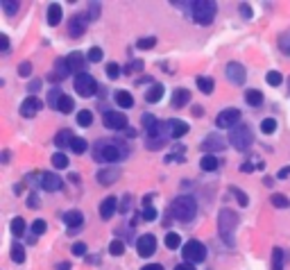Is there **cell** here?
I'll return each instance as SVG.
<instances>
[{"label": "cell", "instance_id": "obj_1", "mask_svg": "<svg viewBox=\"0 0 290 270\" xmlns=\"http://www.w3.org/2000/svg\"><path fill=\"white\" fill-rule=\"evenodd\" d=\"M236 227H238V216L231 209H222L218 216V231L227 245H236Z\"/></svg>", "mask_w": 290, "mask_h": 270}, {"label": "cell", "instance_id": "obj_2", "mask_svg": "<svg viewBox=\"0 0 290 270\" xmlns=\"http://www.w3.org/2000/svg\"><path fill=\"white\" fill-rule=\"evenodd\" d=\"M170 213L175 220L188 223V220H193L195 213H198V202H195L193 195H179V198H175V202H172Z\"/></svg>", "mask_w": 290, "mask_h": 270}, {"label": "cell", "instance_id": "obj_3", "mask_svg": "<svg viewBox=\"0 0 290 270\" xmlns=\"http://www.w3.org/2000/svg\"><path fill=\"white\" fill-rule=\"evenodd\" d=\"M93 157L100 164H116V161H120L125 157V152L120 150L116 143H111V141H98L93 145Z\"/></svg>", "mask_w": 290, "mask_h": 270}, {"label": "cell", "instance_id": "obj_4", "mask_svg": "<svg viewBox=\"0 0 290 270\" xmlns=\"http://www.w3.org/2000/svg\"><path fill=\"white\" fill-rule=\"evenodd\" d=\"M191 14H193V20H195L198 25H209V23H213V19H216L218 7L211 0H198V2H191Z\"/></svg>", "mask_w": 290, "mask_h": 270}, {"label": "cell", "instance_id": "obj_5", "mask_svg": "<svg viewBox=\"0 0 290 270\" xmlns=\"http://www.w3.org/2000/svg\"><path fill=\"white\" fill-rule=\"evenodd\" d=\"M229 141L236 150H247L252 145V141H254V138H252V130L245 125V123H238V125L229 132Z\"/></svg>", "mask_w": 290, "mask_h": 270}, {"label": "cell", "instance_id": "obj_6", "mask_svg": "<svg viewBox=\"0 0 290 270\" xmlns=\"http://www.w3.org/2000/svg\"><path fill=\"white\" fill-rule=\"evenodd\" d=\"M75 91L82 96V98H91L98 93V82L93 75L89 73H79L77 77H75Z\"/></svg>", "mask_w": 290, "mask_h": 270}, {"label": "cell", "instance_id": "obj_7", "mask_svg": "<svg viewBox=\"0 0 290 270\" xmlns=\"http://www.w3.org/2000/svg\"><path fill=\"white\" fill-rule=\"evenodd\" d=\"M181 254H184V259L188 264H202L206 259V248H204V243H199V241L193 238V241H188V243L184 245Z\"/></svg>", "mask_w": 290, "mask_h": 270}, {"label": "cell", "instance_id": "obj_8", "mask_svg": "<svg viewBox=\"0 0 290 270\" xmlns=\"http://www.w3.org/2000/svg\"><path fill=\"white\" fill-rule=\"evenodd\" d=\"M238 120H240V112L231 107V109H224V112L218 114L216 125L222 127V130H234V127L238 125Z\"/></svg>", "mask_w": 290, "mask_h": 270}, {"label": "cell", "instance_id": "obj_9", "mask_svg": "<svg viewBox=\"0 0 290 270\" xmlns=\"http://www.w3.org/2000/svg\"><path fill=\"white\" fill-rule=\"evenodd\" d=\"M102 120H105L107 130H116V132H118V130H125L127 123H129L125 114H120V112H107L105 116H102Z\"/></svg>", "mask_w": 290, "mask_h": 270}, {"label": "cell", "instance_id": "obj_10", "mask_svg": "<svg viewBox=\"0 0 290 270\" xmlns=\"http://www.w3.org/2000/svg\"><path fill=\"white\" fill-rule=\"evenodd\" d=\"M136 252H139V257H152V254L157 252V238L152 236V234L139 236V241H136Z\"/></svg>", "mask_w": 290, "mask_h": 270}, {"label": "cell", "instance_id": "obj_11", "mask_svg": "<svg viewBox=\"0 0 290 270\" xmlns=\"http://www.w3.org/2000/svg\"><path fill=\"white\" fill-rule=\"evenodd\" d=\"M41 107H43V102H41L36 96H27V98L23 100V105H20V114H23L25 118H32V116H36V114L41 112Z\"/></svg>", "mask_w": 290, "mask_h": 270}, {"label": "cell", "instance_id": "obj_12", "mask_svg": "<svg viewBox=\"0 0 290 270\" xmlns=\"http://www.w3.org/2000/svg\"><path fill=\"white\" fill-rule=\"evenodd\" d=\"M224 138L222 136H218V134H209V136L204 138V141H202V145H199V148H202V150L206 152V154H211V152H220V150H224Z\"/></svg>", "mask_w": 290, "mask_h": 270}, {"label": "cell", "instance_id": "obj_13", "mask_svg": "<svg viewBox=\"0 0 290 270\" xmlns=\"http://www.w3.org/2000/svg\"><path fill=\"white\" fill-rule=\"evenodd\" d=\"M64 223L68 225V234H77V230L82 227V223H84V216H82V211L72 209V211H66L64 213Z\"/></svg>", "mask_w": 290, "mask_h": 270}, {"label": "cell", "instance_id": "obj_14", "mask_svg": "<svg viewBox=\"0 0 290 270\" xmlns=\"http://www.w3.org/2000/svg\"><path fill=\"white\" fill-rule=\"evenodd\" d=\"M95 177H98V184L109 186V184H113V182L120 177V168H116V166H111V168H102V171H98Z\"/></svg>", "mask_w": 290, "mask_h": 270}, {"label": "cell", "instance_id": "obj_15", "mask_svg": "<svg viewBox=\"0 0 290 270\" xmlns=\"http://www.w3.org/2000/svg\"><path fill=\"white\" fill-rule=\"evenodd\" d=\"M227 79L238 86L245 84V68L240 66V64H236V61H231L229 66H227Z\"/></svg>", "mask_w": 290, "mask_h": 270}, {"label": "cell", "instance_id": "obj_16", "mask_svg": "<svg viewBox=\"0 0 290 270\" xmlns=\"http://www.w3.org/2000/svg\"><path fill=\"white\" fill-rule=\"evenodd\" d=\"M116 207H118V200L113 198V195L105 198L100 202V218H102V220H109V218L116 213Z\"/></svg>", "mask_w": 290, "mask_h": 270}, {"label": "cell", "instance_id": "obj_17", "mask_svg": "<svg viewBox=\"0 0 290 270\" xmlns=\"http://www.w3.org/2000/svg\"><path fill=\"white\" fill-rule=\"evenodd\" d=\"M41 186L46 189V191L54 193L61 189V177L59 175H54V173H43V177H41Z\"/></svg>", "mask_w": 290, "mask_h": 270}, {"label": "cell", "instance_id": "obj_18", "mask_svg": "<svg viewBox=\"0 0 290 270\" xmlns=\"http://www.w3.org/2000/svg\"><path fill=\"white\" fill-rule=\"evenodd\" d=\"M84 32H86V19L84 16H72L71 23H68V34L77 39V37H82Z\"/></svg>", "mask_w": 290, "mask_h": 270}, {"label": "cell", "instance_id": "obj_19", "mask_svg": "<svg viewBox=\"0 0 290 270\" xmlns=\"http://www.w3.org/2000/svg\"><path fill=\"white\" fill-rule=\"evenodd\" d=\"M68 75H71V68H68V64H66V57H61V59L54 61V71L50 73V77L59 82V79L68 77Z\"/></svg>", "mask_w": 290, "mask_h": 270}, {"label": "cell", "instance_id": "obj_20", "mask_svg": "<svg viewBox=\"0 0 290 270\" xmlns=\"http://www.w3.org/2000/svg\"><path fill=\"white\" fill-rule=\"evenodd\" d=\"M191 102V91L188 89H177V91L172 93V107L175 109H181Z\"/></svg>", "mask_w": 290, "mask_h": 270}, {"label": "cell", "instance_id": "obj_21", "mask_svg": "<svg viewBox=\"0 0 290 270\" xmlns=\"http://www.w3.org/2000/svg\"><path fill=\"white\" fill-rule=\"evenodd\" d=\"M66 64H68V68H71V73L75 71L79 75V73H82V68H84V57H82L79 53H71L66 57Z\"/></svg>", "mask_w": 290, "mask_h": 270}, {"label": "cell", "instance_id": "obj_22", "mask_svg": "<svg viewBox=\"0 0 290 270\" xmlns=\"http://www.w3.org/2000/svg\"><path fill=\"white\" fill-rule=\"evenodd\" d=\"M113 100H116V105H120L123 109H132L134 107L132 93H127V91H116L113 93Z\"/></svg>", "mask_w": 290, "mask_h": 270}, {"label": "cell", "instance_id": "obj_23", "mask_svg": "<svg viewBox=\"0 0 290 270\" xmlns=\"http://www.w3.org/2000/svg\"><path fill=\"white\" fill-rule=\"evenodd\" d=\"M218 166H220V159H218L216 154H204V157L199 159V168L206 171V173L218 171Z\"/></svg>", "mask_w": 290, "mask_h": 270}, {"label": "cell", "instance_id": "obj_24", "mask_svg": "<svg viewBox=\"0 0 290 270\" xmlns=\"http://www.w3.org/2000/svg\"><path fill=\"white\" fill-rule=\"evenodd\" d=\"M61 23V5H50L48 7V25L54 27Z\"/></svg>", "mask_w": 290, "mask_h": 270}, {"label": "cell", "instance_id": "obj_25", "mask_svg": "<svg viewBox=\"0 0 290 270\" xmlns=\"http://www.w3.org/2000/svg\"><path fill=\"white\" fill-rule=\"evenodd\" d=\"M245 100L250 107H261L263 105V93L256 91V89H250V91H245Z\"/></svg>", "mask_w": 290, "mask_h": 270}, {"label": "cell", "instance_id": "obj_26", "mask_svg": "<svg viewBox=\"0 0 290 270\" xmlns=\"http://www.w3.org/2000/svg\"><path fill=\"white\" fill-rule=\"evenodd\" d=\"M163 91H165L163 84H152V89L145 93V100L147 102H159V100L163 98Z\"/></svg>", "mask_w": 290, "mask_h": 270}, {"label": "cell", "instance_id": "obj_27", "mask_svg": "<svg viewBox=\"0 0 290 270\" xmlns=\"http://www.w3.org/2000/svg\"><path fill=\"white\" fill-rule=\"evenodd\" d=\"M72 138H75V136H72V132H71V130H61V132L57 134V136H54V143L59 145V148H66V145H68V148H71Z\"/></svg>", "mask_w": 290, "mask_h": 270}, {"label": "cell", "instance_id": "obj_28", "mask_svg": "<svg viewBox=\"0 0 290 270\" xmlns=\"http://www.w3.org/2000/svg\"><path fill=\"white\" fill-rule=\"evenodd\" d=\"M72 107H75V102H72L71 96H61L59 102H57V112H61V114H71V112H72Z\"/></svg>", "mask_w": 290, "mask_h": 270}, {"label": "cell", "instance_id": "obj_29", "mask_svg": "<svg viewBox=\"0 0 290 270\" xmlns=\"http://www.w3.org/2000/svg\"><path fill=\"white\" fill-rule=\"evenodd\" d=\"M272 270H284V250L281 248L272 250Z\"/></svg>", "mask_w": 290, "mask_h": 270}, {"label": "cell", "instance_id": "obj_30", "mask_svg": "<svg viewBox=\"0 0 290 270\" xmlns=\"http://www.w3.org/2000/svg\"><path fill=\"white\" fill-rule=\"evenodd\" d=\"M12 261H16V264H23V261H25V248L20 243L12 245Z\"/></svg>", "mask_w": 290, "mask_h": 270}, {"label": "cell", "instance_id": "obj_31", "mask_svg": "<svg viewBox=\"0 0 290 270\" xmlns=\"http://www.w3.org/2000/svg\"><path fill=\"white\" fill-rule=\"evenodd\" d=\"M179 245H181V236H179L177 231H170V234L165 236V248H168V250H177Z\"/></svg>", "mask_w": 290, "mask_h": 270}, {"label": "cell", "instance_id": "obj_32", "mask_svg": "<svg viewBox=\"0 0 290 270\" xmlns=\"http://www.w3.org/2000/svg\"><path fill=\"white\" fill-rule=\"evenodd\" d=\"M86 148H89V143H86V138L82 136H75L71 143V150L75 152V154H82V152H86Z\"/></svg>", "mask_w": 290, "mask_h": 270}, {"label": "cell", "instance_id": "obj_33", "mask_svg": "<svg viewBox=\"0 0 290 270\" xmlns=\"http://www.w3.org/2000/svg\"><path fill=\"white\" fill-rule=\"evenodd\" d=\"M77 123L82 127H89L93 123V112L91 109H82V112H77Z\"/></svg>", "mask_w": 290, "mask_h": 270}, {"label": "cell", "instance_id": "obj_34", "mask_svg": "<svg viewBox=\"0 0 290 270\" xmlns=\"http://www.w3.org/2000/svg\"><path fill=\"white\" fill-rule=\"evenodd\" d=\"M198 86H199V91L202 93H213V86H216V82H213L211 77H198Z\"/></svg>", "mask_w": 290, "mask_h": 270}, {"label": "cell", "instance_id": "obj_35", "mask_svg": "<svg viewBox=\"0 0 290 270\" xmlns=\"http://www.w3.org/2000/svg\"><path fill=\"white\" fill-rule=\"evenodd\" d=\"M9 227H12L14 236H23V234H25V220H23V218H14Z\"/></svg>", "mask_w": 290, "mask_h": 270}, {"label": "cell", "instance_id": "obj_36", "mask_svg": "<svg viewBox=\"0 0 290 270\" xmlns=\"http://www.w3.org/2000/svg\"><path fill=\"white\" fill-rule=\"evenodd\" d=\"M261 132L263 134H274L277 132V120L274 118H263L261 120Z\"/></svg>", "mask_w": 290, "mask_h": 270}, {"label": "cell", "instance_id": "obj_37", "mask_svg": "<svg viewBox=\"0 0 290 270\" xmlns=\"http://www.w3.org/2000/svg\"><path fill=\"white\" fill-rule=\"evenodd\" d=\"M270 200H272V204H274L277 209H286V207H290V200L286 198L284 193H274Z\"/></svg>", "mask_w": 290, "mask_h": 270}, {"label": "cell", "instance_id": "obj_38", "mask_svg": "<svg viewBox=\"0 0 290 270\" xmlns=\"http://www.w3.org/2000/svg\"><path fill=\"white\" fill-rule=\"evenodd\" d=\"M61 96H64V93H61L59 86H54V89H50V93H48V102H50V107H53V109H57V102H59Z\"/></svg>", "mask_w": 290, "mask_h": 270}, {"label": "cell", "instance_id": "obj_39", "mask_svg": "<svg viewBox=\"0 0 290 270\" xmlns=\"http://www.w3.org/2000/svg\"><path fill=\"white\" fill-rule=\"evenodd\" d=\"M50 161H53L54 168H68V157H66V154H61V152L53 154V157H50Z\"/></svg>", "mask_w": 290, "mask_h": 270}, {"label": "cell", "instance_id": "obj_40", "mask_svg": "<svg viewBox=\"0 0 290 270\" xmlns=\"http://www.w3.org/2000/svg\"><path fill=\"white\" fill-rule=\"evenodd\" d=\"M98 16H100V2H91L89 9H86V14H84V19L86 20H98Z\"/></svg>", "mask_w": 290, "mask_h": 270}, {"label": "cell", "instance_id": "obj_41", "mask_svg": "<svg viewBox=\"0 0 290 270\" xmlns=\"http://www.w3.org/2000/svg\"><path fill=\"white\" fill-rule=\"evenodd\" d=\"M157 46V39H154V37H147V39H139L136 41V48H139V50H152V48Z\"/></svg>", "mask_w": 290, "mask_h": 270}, {"label": "cell", "instance_id": "obj_42", "mask_svg": "<svg viewBox=\"0 0 290 270\" xmlns=\"http://www.w3.org/2000/svg\"><path fill=\"white\" fill-rule=\"evenodd\" d=\"M0 7L5 9L7 16H14V14L18 12V2H12V0H0Z\"/></svg>", "mask_w": 290, "mask_h": 270}, {"label": "cell", "instance_id": "obj_43", "mask_svg": "<svg viewBox=\"0 0 290 270\" xmlns=\"http://www.w3.org/2000/svg\"><path fill=\"white\" fill-rule=\"evenodd\" d=\"M123 252H125V243H123V241H113V243L109 245V254H111V257H120Z\"/></svg>", "mask_w": 290, "mask_h": 270}, {"label": "cell", "instance_id": "obj_44", "mask_svg": "<svg viewBox=\"0 0 290 270\" xmlns=\"http://www.w3.org/2000/svg\"><path fill=\"white\" fill-rule=\"evenodd\" d=\"M279 48L284 50V55H290V30L279 37Z\"/></svg>", "mask_w": 290, "mask_h": 270}, {"label": "cell", "instance_id": "obj_45", "mask_svg": "<svg viewBox=\"0 0 290 270\" xmlns=\"http://www.w3.org/2000/svg\"><path fill=\"white\" fill-rule=\"evenodd\" d=\"M265 79H268V84H270V86H279L281 82H284L281 73H277V71H270L268 75H265Z\"/></svg>", "mask_w": 290, "mask_h": 270}, {"label": "cell", "instance_id": "obj_46", "mask_svg": "<svg viewBox=\"0 0 290 270\" xmlns=\"http://www.w3.org/2000/svg\"><path fill=\"white\" fill-rule=\"evenodd\" d=\"M46 230H48V223H46V220H41V218H39V220H34V223H32L34 236H41V234H43Z\"/></svg>", "mask_w": 290, "mask_h": 270}, {"label": "cell", "instance_id": "obj_47", "mask_svg": "<svg viewBox=\"0 0 290 270\" xmlns=\"http://www.w3.org/2000/svg\"><path fill=\"white\" fill-rule=\"evenodd\" d=\"M86 59L93 61V64L102 61V50H100V48H91V50H89V57H86Z\"/></svg>", "mask_w": 290, "mask_h": 270}, {"label": "cell", "instance_id": "obj_48", "mask_svg": "<svg viewBox=\"0 0 290 270\" xmlns=\"http://www.w3.org/2000/svg\"><path fill=\"white\" fill-rule=\"evenodd\" d=\"M231 193H234V195H236V198H238V202H240V207H247V204H250V198L245 195V191H240V189H231Z\"/></svg>", "mask_w": 290, "mask_h": 270}, {"label": "cell", "instance_id": "obj_49", "mask_svg": "<svg viewBox=\"0 0 290 270\" xmlns=\"http://www.w3.org/2000/svg\"><path fill=\"white\" fill-rule=\"evenodd\" d=\"M105 71H107V75H109L111 79H116L120 75V66H118V64H113V61H111V64H107Z\"/></svg>", "mask_w": 290, "mask_h": 270}, {"label": "cell", "instance_id": "obj_50", "mask_svg": "<svg viewBox=\"0 0 290 270\" xmlns=\"http://www.w3.org/2000/svg\"><path fill=\"white\" fill-rule=\"evenodd\" d=\"M18 75L20 77H30V75H32V64H30V61H23L18 66Z\"/></svg>", "mask_w": 290, "mask_h": 270}, {"label": "cell", "instance_id": "obj_51", "mask_svg": "<svg viewBox=\"0 0 290 270\" xmlns=\"http://www.w3.org/2000/svg\"><path fill=\"white\" fill-rule=\"evenodd\" d=\"M143 218L145 220H157V209L154 207H143Z\"/></svg>", "mask_w": 290, "mask_h": 270}, {"label": "cell", "instance_id": "obj_52", "mask_svg": "<svg viewBox=\"0 0 290 270\" xmlns=\"http://www.w3.org/2000/svg\"><path fill=\"white\" fill-rule=\"evenodd\" d=\"M71 250H72V254H75V257H84V254H86V245L84 243H75Z\"/></svg>", "mask_w": 290, "mask_h": 270}, {"label": "cell", "instance_id": "obj_53", "mask_svg": "<svg viewBox=\"0 0 290 270\" xmlns=\"http://www.w3.org/2000/svg\"><path fill=\"white\" fill-rule=\"evenodd\" d=\"M254 168H263V164H261V161H258V164H252V161H247V164L240 166V171H243V173H252Z\"/></svg>", "mask_w": 290, "mask_h": 270}, {"label": "cell", "instance_id": "obj_54", "mask_svg": "<svg viewBox=\"0 0 290 270\" xmlns=\"http://www.w3.org/2000/svg\"><path fill=\"white\" fill-rule=\"evenodd\" d=\"M27 89H30V93H32V96H34V93H36V91H39V89H41V79H32V82L27 84Z\"/></svg>", "mask_w": 290, "mask_h": 270}, {"label": "cell", "instance_id": "obj_55", "mask_svg": "<svg viewBox=\"0 0 290 270\" xmlns=\"http://www.w3.org/2000/svg\"><path fill=\"white\" fill-rule=\"evenodd\" d=\"M277 177H279V179H288V177H290V166H284V168L277 173Z\"/></svg>", "mask_w": 290, "mask_h": 270}, {"label": "cell", "instance_id": "obj_56", "mask_svg": "<svg viewBox=\"0 0 290 270\" xmlns=\"http://www.w3.org/2000/svg\"><path fill=\"white\" fill-rule=\"evenodd\" d=\"M39 204H41V200L36 198V195H30V198H27V207H32V209H36Z\"/></svg>", "mask_w": 290, "mask_h": 270}, {"label": "cell", "instance_id": "obj_57", "mask_svg": "<svg viewBox=\"0 0 290 270\" xmlns=\"http://www.w3.org/2000/svg\"><path fill=\"white\" fill-rule=\"evenodd\" d=\"M240 14H243L245 19H252V9H250V5H240Z\"/></svg>", "mask_w": 290, "mask_h": 270}, {"label": "cell", "instance_id": "obj_58", "mask_svg": "<svg viewBox=\"0 0 290 270\" xmlns=\"http://www.w3.org/2000/svg\"><path fill=\"white\" fill-rule=\"evenodd\" d=\"M2 53L9 55V39H7V34H2Z\"/></svg>", "mask_w": 290, "mask_h": 270}, {"label": "cell", "instance_id": "obj_59", "mask_svg": "<svg viewBox=\"0 0 290 270\" xmlns=\"http://www.w3.org/2000/svg\"><path fill=\"white\" fill-rule=\"evenodd\" d=\"M175 270H195V268H193V264H188V261H186V264H179Z\"/></svg>", "mask_w": 290, "mask_h": 270}, {"label": "cell", "instance_id": "obj_60", "mask_svg": "<svg viewBox=\"0 0 290 270\" xmlns=\"http://www.w3.org/2000/svg\"><path fill=\"white\" fill-rule=\"evenodd\" d=\"M141 270H163V266H159V264H150V266H145V268Z\"/></svg>", "mask_w": 290, "mask_h": 270}, {"label": "cell", "instance_id": "obj_61", "mask_svg": "<svg viewBox=\"0 0 290 270\" xmlns=\"http://www.w3.org/2000/svg\"><path fill=\"white\" fill-rule=\"evenodd\" d=\"M129 204H132V200H129V195H125V202H123V211L127 213V209H129Z\"/></svg>", "mask_w": 290, "mask_h": 270}, {"label": "cell", "instance_id": "obj_62", "mask_svg": "<svg viewBox=\"0 0 290 270\" xmlns=\"http://www.w3.org/2000/svg\"><path fill=\"white\" fill-rule=\"evenodd\" d=\"M57 270H71V264H66V261H64V264L57 266Z\"/></svg>", "mask_w": 290, "mask_h": 270}, {"label": "cell", "instance_id": "obj_63", "mask_svg": "<svg viewBox=\"0 0 290 270\" xmlns=\"http://www.w3.org/2000/svg\"><path fill=\"white\" fill-rule=\"evenodd\" d=\"M2 164H9V152H2Z\"/></svg>", "mask_w": 290, "mask_h": 270}]
</instances>
